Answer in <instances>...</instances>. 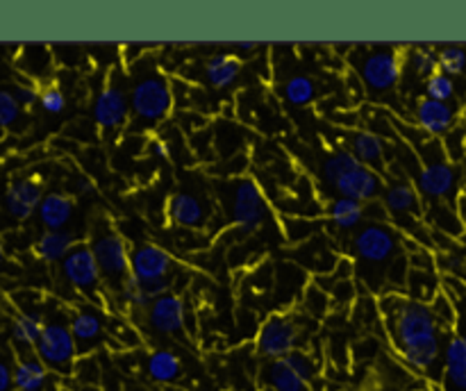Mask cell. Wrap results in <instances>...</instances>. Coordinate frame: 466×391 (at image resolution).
<instances>
[{
    "label": "cell",
    "mask_w": 466,
    "mask_h": 391,
    "mask_svg": "<svg viewBox=\"0 0 466 391\" xmlns=\"http://www.w3.org/2000/svg\"><path fill=\"white\" fill-rule=\"evenodd\" d=\"M378 314L405 366L417 373H431L441 357V330L431 305L399 291H387L378 298Z\"/></svg>",
    "instance_id": "6da1fadb"
},
{
    "label": "cell",
    "mask_w": 466,
    "mask_h": 391,
    "mask_svg": "<svg viewBox=\"0 0 466 391\" xmlns=\"http://www.w3.org/2000/svg\"><path fill=\"white\" fill-rule=\"evenodd\" d=\"M403 255V235L399 227L390 226V223H364L353 235V257L362 266L360 276H364L367 271H380V276L387 277L391 264Z\"/></svg>",
    "instance_id": "7a4b0ae2"
},
{
    "label": "cell",
    "mask_w": 466,
    "mask_h": 391,
    "mask_svg": "<svg viewBox=\"0 0 466 391\" xmlns=\"http://www.w3.org/2000/svg\"><path fill=\"white\" fill-rule=\"evenodd\" d=\"M127 100H130V116L146 125H157L173 112L176 95L171 82L162 73L150 71L132 85Z\"/></svg>",
    "instance_id": "3957f363"
},
{
    "label": "cell",
    "mask_w": 466,
    "mask_h": 391,
    "mask_svg": "<svg viewBox=\"0 0 466 391\" xmlns=\"http://www.w3.org/2000/svg\"><path fill=\"white\" fill-rule=\"evenodd\" d=\"M226 207L232 227L239 230L241 235H255L267 223V196L253 177H239V180L230 182Z\"/></svg>",
    "instance_id": "277c9868"
},
{
    "label": "cell",
    "mask_w": 466,
    "mask_h": 391,
    "mask_svg": "<svg viewBox=\"0 0 466 391\" xmlns=\"http://www.w3.org/2000/svg\"><path fill=\"white\" fill-rule=\"evenodd\" d=\"M364 89L371 95H385L399 86L403 75V57L391 45H369L362 48V57L355 62Z\"/></svg>",
    "instance_id": "5b68a950"
},
{
    "label": "cell",
    "mask_w": 466,
    "mask_h": 391,
    "mask_svg": "<svg viewBox=\"0 0 466 391\" xmlns=\"http://www.w3.org/2000/svg\"><path fill=\"white\" fill-rule=\"evenodd\" d=\"M35 355L48 371L59 373V376H71L77 357H80L71 327L62 321L44 323V330L35 346Z\"/></svg>",
    "instance_id": "8992f818"
},
{
    "label": "cell",
    "mask_w": 466,
    "mask_h": 391,
    "mask_svg": "<svg viewBox=\"0 0 466 391\" xmlns=\"http://www.w3.org/2000/svg\"><path fill=\"white\" fill-rule=\"evenodd\" d=\"M300 339H303V330L294 314H268L255 336V350L259 357L273 362L299 348Z\"/></svg>",
    "instance_id": "52a82bcc"
},
{
    "label": "cell",
    "mask_w": 466,
    "mask_h": 391,
    "mask_svg": "<svg viewBox=\"0 0 466 391\" xmlns=\"http://www.w3.org/2000/svg\"><path fill=\"white\" fill-rule=\"evenodd\" d=\"M89 248L98 264L103 282L121 289L126 277L130 276V250H127L123 236L114 230H103L94 236V244Z\"/></svg>",
    "instance_id": "ba28073f"
},
{
    "label": "cell",
    "mask_w": 466,
    "mask_h": 391,
    "mask_svg": "<svg viewBox=\"0 0 466 391\" xmlns=\"http://www.w3.org/2000/svg\"><path fill=\"white\" fill-rule=\"evenodd\" d=\"M414 189L431 203H451L460 196V171L449 159L421 164Z\"/></svg>",
    "instance_id": "9c48e42d"
},
{
    "label": "cell",
    "mask_w": 466,
    "mask_h": 391,
    "mask_svg": "<svg viewBox=\"0 0 466 391\" xmlns=\"http://www.w3.org/2000/svg\"><path fill=\"white\" fill-rule=\"evenodd\" d=\"M62 276L68 285L73 286L80 294L96 296L103 289V276H100V268L96 264L94 253L86 244H77L66 257L62 259Z\"/></svg>",
    "instance_id": "30bf717a"
},
{
    "label": "cell",
    "mask_w": 466,
    "mask_h": 391,
    "mask_svg": "<svg viewBox=\"0 0 466 391\" xmlns=\"http://www.w3.org/2000/svg\"><path fill=\"white\" fill-rule=\"evenodd\" d=\"M173 268H176V257L162 246L141 244L130 250V276L144 285L173 277Z\"/></svg>",
    "instance_id": "8fae6325"
},
{
    "label": "cell",
    "mask_w": 466,
    "mask_h": 391,
    "mask_svg": "<svg viewBox=\"0 0 466 391\" xmlns=\"http://www.w3.org/2000/svg\"><path fill=\"white\" fill-rule=\"evenodd\" d=\"M385 185L387 182L380 173L371 171V168L362 166V164L358 162L332 185V189L337 191V198H349L358 200V203L362 205H369L373 203L378 196H382Z\"/></svg>",
    "instance_id": "7c38bea8"
},
{
    "label": "cell",
    "mask_w": 466,
    "mask_h": 391,
    "mask_svg": "<svg viewBox=\"0 0 466 391\" xmlns=\"http://www.w3.org/2000/svg\"><path fill=\"white\" fill-rule=\"evenodd\" d=\"M146 323L153 332L167 336H177L185 332L187 307L177 294H164L155 298L146 309Z\"/></svg>",
    "instance_id": "4fadbf2b"
},
{
    "label": "cell",
    "mask_w": 466,
    "mask_h": 391,
    "mask_svg": "<svg viewBox=\"0 0 466 391\" xmlns=\"http://www.w3.org/2000/svg\"><path fill=\"white\" fill-rule=\"evenodd\" d=\"M94 121L103 132L118 130L130 121V100L123 86L107 85L94 100Z\"/></svg>",
    "instance_id": "5bb4252c"
},
{
    "label": "cell",
    "mask_w": 466,
    "mask_h": 391,
    "mask_svg": "<svg viewBox=\"0 0 466 391\" xmlns=\"http://www.w3.org/2000/svg\"><path fill=\"white\" fill-rule=\"evenodd\" d=\"M382 207L396 223L412 221V218L423 221V198L408 180H394L385 186Z\"/></svg>",
    "instance_id": "9a60e30c"
},
{
    "label": "cell",
    "mask_w": 466,
    "mask_h": 391,
    "mask_svg": "<svg viewBox=\"0 0 466 391\" xmlns=\"http://www.w3.org/2000/svg\"><path fill=\"white\" fill-rule=\"evenodd\" d=\"M458 107L449 103H437V100H431L423 95L421 100L414 107V121H417V127L431 139H441V136L449 135L451 130L458 123Z\"/></svg>",
    "instance_id": "2e32d148"
},
{
    "label": "cell",
    "mask_w": 466,
    "mask_h": 391,
    "mask_svg": "<svg viewBox=\"0 0 466 391\" xmlns=\"http://www.w3.org/2000/svg\"><path fill=\"white\" fill-rule=\"evenodd\" d=\"M41 198H44V189H41L39 182L32 180V177H18V180L9 182L7 189H5V212L14 221H27L39 209Z\"/></svg>",
    "instance_id": "e0dca14e"
},
{
    "label": "cell",
    "mask_w": 466,
    "mask_h": 391,
    "mask_svg": "<svg viewBox=\"0 0 466 391\" xmlns=\"http://www.w3.org/2000/svg\"><path fill=\"white\" fill-rule=\"evenodd\" d=\"M68 327H71V335L73 339H76L77 355H80V357L85 353H91L94 348H98L105 339L103 314H100V309L89 307V305L76 309Z\"/></svg>",
    "instance_id": "ac0fdd59"
},
{
    "label": "cell",
    "mask_w": 466,
    "mask_h": 391,
    "mask_svg": "<svg viewBox=\"0 0 466 391\" xmlns=\"http://www.w3.org/2000/svg\"><path fill=\"white\" fill-rule=\"evenodd\" d=\"M167 216L173 226L187 227V230H200L208 226V207L198 196L189 191H177L168 198Z\"/></svg>",
    "instance_id": "d6986e66"
},
{
    "label": "cell",
    "mask_w": 466,
    "mask_h": 391,
    "mask_svg": "<svg viewBox=\"0 0 466 391\" xmlns=\"http://www.w3.org/2000/svg\"><path fill=\"white\" fill-rule=\"evenodd\" d=\"M349 153L371 171L387 168V141L378 132L355 130L349 139Z\"/></svg>",
    "instance_id": "ffe728a7"
},
{
    "label": "cell",
    "mask_w": 466,
    "mask_h": 391,
    "mask_svg": "<svg viewBox=\"0 0 466 391\" xmlns=\"http://www.w3.org/2000/svg\"><path fill=\"white\" fill-rule=\"evenodd\" d=\"M36 214H39V221L46 230H64L73 221L76 203H73L71 196L62 194V191H50L41 198Z\"/></svg>",
    "instance_id": "44dd1931"
},
{
    "label": "cell",
    "mask_w": 466,
    "mask_h": 391,
    "mask_svg": "<svg viewBox=\"0 0 466 391\" xmlns=\"http://www.w3.org/2000/svg\"><path fill=\"white\" fill-rule=\"evenodd\" d=\"M80 244L77 235L73 230H46L36 239L35 255L46 264H62V259Z\"/></svg>",
    "instance_id": "7402d4cb"
},
{
    "label": "cell",
    "mask_w": 466,
    "mask_h": 391,
    "mask_svg": "<svg viewBox=\"0 0 466 391\" xmlns=\"http://www.w3.org/2000/svg\"><path fill=\"white\" fill-rule=\"evenodd\" d=\"M423 223L449 239H460L466 232L455 212V205L451 203H423Z\"/></svg>",
    "instance_id": "603a6c76"
},
{
    "label": "cell",
    "mask_w": 466,
    "mask_h": 391,
    "mask_svg": "<svg viewBox=\"0 0 466 391\" xmlns=\"http://www.w3.org/2000/svg\"><path fill=\"white\" fill-rule=\"evenodd\" d=\"M241 75V59L235 53H214L205 62V77L214 89H230Z\"/></svg>",
    "instance_id": "cb8c5ba5"
},
{
    "label": "cell",
    "mask_w": 466,
    "mask_h": 391,
    "mask_svg": "<svg viewBox=\"0 0 466 391\" xmlns=\"http://www.w3.org/2000/svg\"><path fill=\"white\" fill-rule=\"evenodd\" d=\"M14 376V389H46L48 385L50 371L44 366L36 355H23L16 359V364L12 366Z\"/></svg>",
    "instance_id": "d4e9b609"
},
{
    "label": "cell",
    "mask_w": 466,
    "mask_h": 391,
    "mask_svg": "<svg viewBox=\"0 0 466 391\" xmlns=\"http://www.w3.org/2000/svg\"><path fill=\"white\" fill-rule=\"evenodd\" d=\"M146 373H148L150 380L157 382V385L171 386L173 382L180 380L182 359L177 357L173 350L157 348L148 355V359H146Z\"/></svg>",
    "instance_id": "484cf974"
},
{
    "label": "cell",
    "mask_w": 466,
    "mask_h": 391,
    "mask_svg": "<svg viewBox=\"0 0 466 391\" xmlns=\"http://www.w3.org/2000/svg\"><path fill=\"white\" fill-rule=\"evenodd\" d=\"M326 214L332 226L339 227V230H355V227H362L364 221H367V205L358 203V200L335 198L328 205Z\"/></svg>",
    "instance_id": "4316f807"
},
{
    "label": "cell",
    "mask_w": 466,
    "mask_h": 391,
    "mask_svg": "<svg viewBox=\"0 0 466 391\" xmlns=\"http://www.w3.org/2000/svg\"><path fill=\"white\" fill-rule=\"evenodd\" d=\"M262 382L268 391H309V385H305L282 359H273L262 368Z\"/></svg>",
    "instance_id": "83f0119b"
},
{
    "label": "cell",
    "mask_w": 466,
    "mask_h": 391,
    "mask_svg": "<svg viewBox=\"0 0 466 391\" xmlns=\"http://www.w3.org/2000/svg\"><path fill=\"white\" fill-rule=\"evenodd\" d=\"M44 323L46 321L39 314L21 312L12 323V341L23 350L35 348L41 336V330H44Z\"/></svg>",
    "instance_id": "f1b7e54d"
},
{
    "label": "cell",
    "mask_w": 466,
    "mask_h": 391,
    "mask_svg": "<svg viewBox=\"0 0 466 391\" xmlns=\"http://www.w3.org/2000/svg\"><path fill=\"white\" fill-rule=\"evenodd\" d=\"M405 286L410 289L408 298L419 300V303H431L437 294H440V277L435 271H419V268H410Z\"/></svg>",
    "instance_id": "f546056e"
},
{
    "label": "cell",
    "mask_w": 466,
    "mask_h": 391,
    "mask_svg": "<svg viewBox=\"0 0 466 391\" xmlns=\"http://www.w3.org/2000/svg\"><path fill=\"white\" fill-rule=\"evenodd\" d=\"M282 95L294 107H308L319 98L317 82L309 75H291L282 86Z\"/></svg>",
    "instance_id": "4dcf8cb0"
},
{
    "label": "cell",
    "mask_w": 466,
    "mask_h": 391,
    "mask_svg": "<svg viewBox=\"0 0 466 391\" xmlns=\"http://www.w3.org/2000/svg\"><path fill=\"white\" fill-rule=\"evenodd\" d=\"M282 362H285L287 366H289L291 371L305 382V385H312V382L319 377V362L312 357V353H308V350L303 348L291 350L289 355L282 357Z\"/></svg>",
    "instance_id": "1f68e13d"
},
{
    "label": "cell",
    "mask_w": 466,
    "mask_h": 391,
    "mask_svg": "<svg viewBox=\"0 0 466 391\" xmlns=\"http://www.w3.org/2000/svg\"><path fill=\"white\" fill-rule=\"evenodd\" d=\"M437 64L440 73L449 77H460L466 73V48L464 45H444L437 50Z\"/></svg>",
    "instance_id": "d6a6232c"
},
{
    "label": "cell",
    "mask_w": 466,
    "mask_h": 391,
    "mask_svg": "<svg viewBox=\"0 0 466 391\" xmlns=\"http://www.w3.org/2000/svg\"><path fill=\"white\" fill-rule=\"evenodd\" d=\"M355 164H358V159H355L349 150H335V153L328 155L321 164L323 180L332 186L350 166H355Z\"/></svg>",
    "instance_id": "836d02e7"
},
{
    "label": "cell",
    "mask_w": 466,
    "mask_h": 391,
    "mask_svg": "<svg viewBox=\"0 0 466 391\" xmlns=\"http://www.w3.org/2000/svg\"><path fill=\"white\" fill-rule=\"evenodd\" d=\"M410 66L417 73L419 77L428 80L431 75H435L440 71V64H437V48L432 45H417V48L410 50Z\"/></svg>",
    "instance_id": "e575fe53"
},
{
    "label": "cell",
    "mask_w": 466,
    "mask_h": 391,
    "mask_svg": "<svg viewBox=\"0 0 466 391\" xmlns=\"http://www.w3.org/2000/svg\"><path fill=\"white\" fill-rule=\"evenodd\" d=\"M455 95H458V82L453 77L437 71L435 75H431L426 80V98L451 105L455 100Z\"/></svg>",
    "instance_id": "d590c367"
},
{
    "label": "cell",
    "mask_w": 466,
    "mask_h": 391,
    "mask_svg": "<svg viewBox=\"0 0 466 391\" xmlns=\"http://www.w3.org/2000/svg\"><path fill=\"white\" fill-rule=\"evenodd\" d=\"M431 312L432 316H435L437 326H440V330H453L455 323H458V309H455L453 300H451V296L446 294L444 289L440 291V294L435 296V298L431 300Z\"/></svg>",
    "instance_id": "8d00e7d4"
},
{
    "label": "cell",
    "mask_w": 466,
    "mask_h": 391,
    "mask_svg": "<svg viewBox=\"0 0 466 391\" xmlns=\"http://www.w3.org/2000/svg\"><path fill=\"white\" fill-rule=\"evenodd\" d=\"M118 294H121L123 303H126L130 309H148V305L153 303V298L146 294V289L141 286V282L135 280L132 276L126 277V282L121 285Z\"/></svg>",
    "instance_id": "74e56055"
},
{
    "label": "cell",
    "mask_w": 466,
    "mask_h": 391,
    "mask_svg": "<svg viewBox=\"0 0 466 391\" xmlns=\"http://www.w3.org/2000/svg\"><path fill=\"white\" fill-rule=\"evenodd\" d=\"M303 307L305 312L312 314V316H326V314L330 312V296H328L321 286H317L312 282L303 294Z\"/></svg>",
    "instance_id": "f35d334b"
},
{
    "label": "cell",
    "mask_w": 466,
    "mask_h": 391,
    "mask_svg": "<svg viewBox=\"0 0 466 391\" xmlns=\"http://www.w3.org/2000/svg\"><path fill=\"white\" fill-rule=\"evenodd\" d=\"M23 109L14 100L12 89H0V130H9L18 123Z\"/></svg>",
    "instance_id": "ab89813d"
},
{
    "label": "cell",
    "mask_w": 466,
    "mask_h": 391,
    "mask_svg": "<svg viewBox=\"0 0 466 391\" xmlns=\"http://www.w3.org/2000/svg\"><path fill=\"white\" fill-rule=\"evenodd\" d=\"M39 105L46 114H53L55 116V114H62L64 107H66V95H64L59 86L48 85L39 91Z\"/></svg>",
    "instance_id": "60d3db41"
},
{
    "label": "cell",
    "mask_w": 466,
    "mask_h": 391,
    "mask_svg": "<svg viewBox=\"0 0 466 391\" xmlns=\"http://www.w3.org/2000/svg\"><path fill=\"white\" fill-rule=\"evenodd\" d=\"M328 296H330V307H346L358 298V291L353 280H339L328 289Z\"/></svg>",
    "instance_id": "b9f144b4"
},
{
    "label": "cell",
    "mask_w": 466,
    "mask_h": 391,
    "mask_svg": "<svg viewBox=\"0 0 466 391\" xmlns=\"http://www.w3.org/2000/svg\"><path fill=\"white\" fill-rule=\"evenodd\" d=\"M39 86L36 85H27V82H21V85H16L12 89V95H14V100H16L18 103V107L21 109H32L35 107L36 103H39Z\"/></svg>",
    "instance_id": "7bdbcfd3"
},
{
    "label": "cell",
    "mask_w": 466,
    "mask_h": 391,
    "mask_svg": "<svg viewBox=\"0 0 466 391\" xmlns=\"http://www.w3.org/2000/svg\"><path fill=\"white\" fill-rule=\"evenodd\" d=\"M73 191H76L77 196H82V198H86V196L98 194V186H96V182L91 180V177L76 175L73 177Z\"/></svg>",
    "instance_id": "ee69618b"
},
{
    "label": "cell",
    "mask_w": 466,
    "mask_h": 391,
    "mask_svg": "<svg viewBox=\"0 0 466 391\" xmlns=\"http://www.w3.org/2000/svg\"><path fill=\"white\" fill-rule=\"evenodd\" d=\"M0 391H14L12 364L0 357Z\"/></svg>",
    "instance_id": "f6af8a7d"
},
{
    "label": "cell",
    "mask_w": 466,
    "mask_h": 391,
    "mask_svg": "<svg viewBox=\"0 0 466 391\" xmlns=\"http://www.w3.org/2000/svg\"><path fill=\"white\" fill-rule=\"evenodd\" d=\"M150 153L157 159H171V145L164 139H155L153 144H150Z\"/></svg>",
    "instance_id": "bcb514c9"
},
{
    "label": "cell",
    "mask_w": 466,
    "mask_h": 391,
    "mask_svg": "<svg viewBox=\"0 0 466 391\" xmlns=\"http://www.w3.org/2000/svg\"><path fill=\"white\" fill-rule=\"evenodd\" d=\"M455 212H458L460 221H462V226L466 230V191H464V194H460L458 198H455Z\"/></svg>",
    "instance_id": "7dc6e473"
},
{
    "label": "cell",
    "mask_w": 466,
    "mask_h": 391,
    "mask_svg": "<svg viewBox=\"0 0 466 391\" xmlns=\"http://www.w3.org/2000/svg\"><path fill=\"white\" fill-rule=\"evenodd\" d=\"M259 48V44H255V41H244V44H235V50L237 53H255V50Z\"/></svg>",
    "instance_id": "c3c4849f"
},
{
    "label": "cell",
    "mask_w": 466,
    "mask_h": 391,
    "mask_svg": "<svg viewBox=\"0 0 466 391\" xmlns=\"http://www.w3.org/2000/svg\"><path fill=\"white\" fill-rule=\"evenodd\" d=\"M5 264V246H3V239H0V268H3Z\"/></svg>",
    "instance_id": "681fc988"
},
{
    "label": "cell",
    "mask_w": 466,
    "mask_h": 391,
    "mask_svg": "<svg viewBox=\"0 0 466 391\" xmlns=\"http://www.w3.org/2000/svg\"><path fill=\"white\" fill-rule=\"evenodd\" d=\"M167 391H187V389H185V386H173L171 385V386H167Z\"/></svg>",
    "instance_id": "f907efd6"
},
{
    "label": "cell",
    "mask_w": 466,
    "mask_h": 391,
    "mask_svg": "<svg viewBox=\"0 0 466 391\" xmlns=\"http://www.w3.org/2000/svg\"><path fill=\"white\" fill-rule=\"evenodd\" d=\"M14 391H32V389H14ZM36 391H46V389H36Z\"/></svg>",
    "instance_id": "816d5d0a"
}]
</instances>
